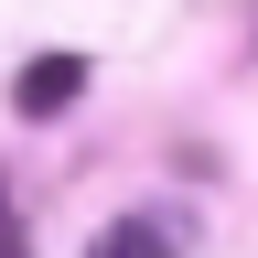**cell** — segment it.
Returning <instances> with one entry per match:
<instances>
[{"label": "cell", "mask_w": 258, "mask_h": 258, "mask_svg": "<svg viewBox=\"0 0 258 258\" xmlns=\"http://www.w3.org/2000/svg\"><path fill=\"white\" fill-rule=\"evenodd\" d=\"M76 86H86V54H32L22 86H11V108L22 118H54V108H76Z\"/></svg>", "instance_id": "obj_1"}, {"label": "cell", "mask_w": 258, "mask_h": 258, "mask_svg": "<svg viewBox=\"0 0 258 258\" xmlns=\"http://www.w3.org/2000/svg\"><path fill=\"white\" fill-rule=\"evenodd\" d=\"M86 258H172V226H161V215H118Z\"/></svg>", "instance_id": "obj_2"}, {"label": "cell", "mask_w": 258, "mask_h": 258, "mask_svg": "<svg viewBox=\"0 0 258 258\" xmlns=\"http://www.w3.org/2000/svg\"><path fill=\"white\" fill-rule=\"evenodd\" d=\"M0 258H22V237H11V205H0Z\"/></svg>", "instance_id": "obj_3"}]
</instances>
